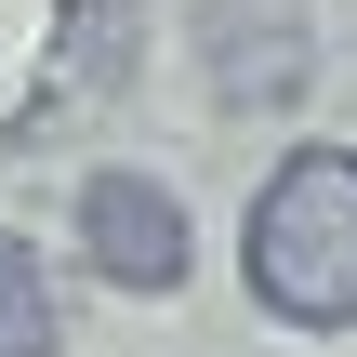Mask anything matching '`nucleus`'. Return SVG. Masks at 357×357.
<instances>
[{
	"instance_id": "nucleus-2",
	"label": "nucleus",
	"mask_w": 357,
	"mask_h": 357,
	"mask_svg": "<svg viewBox=\"0 0 357 357\" xmlns=\"http://www.w3.org/2000/svg\"><path fill=\"white\" fill-rule=\"evenodd\" d=\"M199 79L225 119H278L318 79V13L305 0H199Z\"/></svg>"
},
{
	"instance_id": "nucleus-3",
	"label": "nucleus",
	"mask_w": 357,
	"mask_h": 357,
	"mask_svg": "<svg viewBox=\"0 0 357 357\" xmlns=\"http://www.w3.org/2000/svg\"><path fill=\"white\" fill-rule=\"evenodd\" d=\"M79 252H93V278H119V291H172V278H185V212H172V185H159V172H93V185H79Z\"/></svg>"
},
{
	"instance_id": "nucleus-1",
	"label": "nucleus",
	"mask_w": 357,
	"mask_h": 357,
	"mask_svg": "<svg viewBox=\"0 0 357 357\" xmlns=\"http://www.w3.org/2000/svg\"><path fill=\"white\" fill-rule=\"evenodd\" d=\"M252 305L291 331H357V146H305L252 199Z\"/></svg>"
},
{
	"instance_id": "nucleus-4",
	"label": "nucleus",
	"mask_w": 357,
	"mask_h": 357,
	"mask_svg": "<svg viewBox=\"0 0 357 357\" xmlns=\"http://www.w3.org/2000/svg\"><path fill=\"white\" fill-rule=\"evenodd\" d=\"M0 357H53V278L26 238H0Z\"/></svg>"
}]
</instances>
